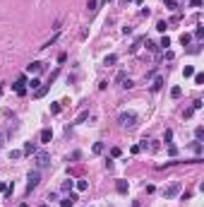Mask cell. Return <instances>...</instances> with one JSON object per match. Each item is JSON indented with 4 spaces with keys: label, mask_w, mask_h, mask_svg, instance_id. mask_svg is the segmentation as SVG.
<instances>
[{
    "label": "cell",
    "mask_w": 204,
    "mask_h": 207,
    "mask_svg": "<svg viewBox=\"0 0 204 207\" xmlns=\"http://www.w3.org/2000/svg\"><path fill=\"white\" fill-rule=\"evenodd\" d=\"M118 123H120L123 128H132V125L137 123V116H135V113H125V111H123V113L118 116Z\"/></svg>",
    "instance_id": "6da1fadb"
},
{
    "label": "cell",
    "mask_w": 204,
    "mask_h": 207,
    "mask_svg": "<svg viewBox=\"0 0 204 207\" xmlns=\"http://www.w3.org/2000/svg\"><path fill=\"white\" fill-rule=\"evenodd\" d=\"M180 190H183V183H180V181H175V183H170L168 188H163V198H166V200H170V198H175Z\"/></svg>",
    "instance_id": "7a4b0ae2"
},
{
    "label": "cell",
    "mask_w": 204,
    "mask_h": 207,
    "mask_svg": "<svg viewBox=\"0 0 204 207\" xmlns=\"http://www.w3.org/2000/svg\"><path fill=\"white\" fill-rule=\"evenodd\" d=\"M27 181H29V183H27V193H31L36 185H38V181H41V173H38V171H31Z\"/></svg>",
    "instance_id": "3957f363"
},
{
    "label": "cell",
    "mask_w": 204,
    "mask_h": 207,
    "mask_svg": "<svg viewBox=\"0 0 204 207\" xmlns=\"http://www.w3.org/2000/svg\"><path fill=\"white\" fill-rule=\"evenodd\" d=\"M48 164H51L48 152H36V166H38V169H43V166H48Z\"/></svg>",
    "instance_id": "277c9868"
},
{
    "label": "cell",
    "mask_w": 204,
    "mask_h": 207,
    "mask_svg": "<svg viewBox=\"0 0 204 207\" xmlns=\"http://www.w3.org/2000/svg\"><path fill=\"white\" fill-rule=\"evenodd\" d=\"M24 82H27V77H24V75H22V77H19V80H17V82H15V84H12V87H15V92H17V94H27V89H24Z\"/></svg>",
    "instance_id": "5b68a950"
},
{
    "label": "cell",
    "mask_w": 204,
    "mask_h": 207,
    "mask_svg": "<svg viewBox=\"0 0 204 207\" xmlns=\"http://www.w3.org/2000/svg\"><path fill=\"white\" fill-rule=\"evenodd\" d=\"M51 140H53V130H51V128H43V130H41V142L48 144Z\"/></svg>",
    "instance_id": "8992f818"
},
{
    "label": "cell",
    "mask_w": 204,
    "mask_h": 207,
    "mask_svg": "<svg viewBox=\"0 0 204 207\" xmlns=\"http://www.w3.org/2000/svg\"><path fill=\"white\" fill-rule=\"evenodd\" d=\"M74 202H77V195H74V193H70L67 198H65V200L60 202V207H72V205H74Z\"/></svg>",
    "instance_id": "52a82bcc"
},
{
    "label": "cell",
    "mask_w": 204,
    "mask_h": 207,
    "mask_svg": "<svg viewBox=\"0 0 204 207\" xmlns=\"http://www.w3.org/2000/svg\"><path fill=\"white\" fill-rule=\"evenodd\" d=\"M41 68H43V65H41L38 60H34V63H29V65H27V72L31 75V72H38V70H41Z\"/></svg>",
    "instance_id": "ba28073f"
},
{
    "label": "cell",
    "mask_w": 204,
    "mask_h": 207,
    "mask_svg": "<svg viewBox=\"0 0 204 207\" xmlns=\"http://www.w3.org/2000/svg\"><path fill=\"white\" fill-rule=\"evenodd\" d=\"M36 152V144L34 142H27V144H24V149H22V154H34Z\"/></svg>",
    "instance_id": "9c48e42d"
},
{
    "label": "cell",
    "mask_w": 204,
    "mask_h": 207,
    "mask_svg": "<svg viewBox=\"0 0 204 207\" xmlns=\"http://www.w3.org/2000/svg\"><path fill=\"white\" fill-rule=\"evenodd\" d=\"M161 87H163V77H156V80H154V84H151V92H159Z\"/></svg>",
    "instance_id": "30bf717a"
},
{
    "label": "cell",
    "mask_w": 204,
    "mask_h": 207,
    "mask_svg": "<svg viewBox=\"0 0 204 207\" xmlns=\"http://www.w3.org/2000/svg\"><path fill=\"white\" fill-rule=\"evenodd\" d=\"M87 118H89V111H82V113H79V116H77V120H74V123H72V125H79V123H84V120H87Z\"/></svg>",
    "instance_id": "8fae6325"
},
{
    "label": "cell",
    "mask_w": 204,
    "mask_h": 207,
    "mask_svg": "<svg viewBox=\"0 0 204 207\" xmlns=\"http://www.w3.org/2000/svg\"><path fill=\"white\" fill-rule=\"evenodd\" d=\"M118 63V56L113 53V56H106V60H103V65H115Z\"/></svg>",
    "instance_id": "7c38bea8"
},
{
    "label": "cell",
    "mask_w": 204,
    "mask_h": 207,
    "mask_svg": "<svg viewBox=\"0 0 204 207\" xmlns=\"http://www.w3.org/2000/svg\"><path fill=\"white\" fill-rule=\"evenodd\" d=\"M115 190H118V193H127V183H125V181H118V183H115Z\"/></svg>",
    "instance_id": "4fadbf2b"
},
{
    "label": "cell",
    "mask_w": 204,
    "mask_h": 207,
    "mask_svg": "<svg viewBox=\"0 0 204 207\" xmlns=\"http://www.w3.org/2000/svg\"><path fill=\"white\" fill-rule=\"evenodd\" d=\"M87 7H89L91 12H96V10H99V0H89V2H87Z\"/></svg>",
    "instance_id": "5bb4252c"
},
{
    "label": "cell",
    "mask_w": 204,
    "mask_h": 207,
    "mask_svg": "<svg viewBox=\"0 0 204 207\" xmlns=\"http://www.w3.org/2000/svg\"><path fill=\"white\" fill-rule=\"evenodd\" d=\"M46 92H48V84H46V87H38V89H36V92H34V97H36V99H38V97H43Z\"/></svg>",
    "instance_id": "9a60e30c"
},
{
    "label": "cell",
    "mask_w": 204,
    "mask_h": 207,
    "mask_svg": "<svg viewBox=\"0 0 204 207\" xmlns=\"http://www.w3.org/2000/svg\"><path fill=\"white\" fill-rule=\"evenodd\" d=\"M183 75H185V77H192V75H195V68H192V65H185Z\"/></svg>",
    "instance_id": "2e32d148"
},
{
    "label": "cell",
    "mask_w": 204,
    "mask_h": 207,
    "mask_svg": "<svg viewBox=\"0 0 204 207\" xmlns=\"http://www.w3.org/2000/svg\"><path fill=\"white\" fill-rule=\"evenodd\" d=\"M195 137H197V140L204 137V128H202V125H197V128H195Z\"/></svg>",
    "instance_id": "e0dca14e"
},
{
    "label": "cell",
    "mask_w": 204,
    "mask_h": 207,
    "mask_svg": "<svg viewBox=\"0 0 204 207\" xmlns=\"http://www.w3.org/2000/svg\"><path fill=\"white\" fill-rule=\"evenodd\" d=\"M180 94H183V89H180V87H173V89H170V97H173V99H178Z\"/></svg>",
    "instance_id": "ac0fdd59"
},
{
    "label": "cell",
    "mask_w": 204,
    "mask_h": 207,
    "mask_svg": "<svg viewBox=\"0 0 204 207\" xmlns=\"http://www.w3.org/2000/svg\"><path fill=\"white\" fill-rule=\"evenodd\" d=\"M74 185H77V190H87V188H89V183H87V181H77Z\"/></svg>",
    "instance_id": "d6986e66"
},
{
    "label": "cell",
    "mask_w": 204,
    "mask_h": 207,
    "mask_svg": "<svg viewBox=\"0 0 204 207\" xmlns=\"http://www.w3.org/2000/svg\"><path fill=\"white\" fill-rule=\"evenodd\" d=\"M58 36H60V34L51 36V39H48V41H46V43H43V46H41V48H48V46H51V43H55V41H58Z\"/></svg>",
    "instance_id": "ffe728a7"
},
{
    "label": "cell",
    "mask_w": 204,
    "mask_h": 207,
    "mask_svg": "<svg viewBox=\"0 0 204 207\" xmlns=\"http://www.w3.org/2000/svg\"><path fill=\"white\" fill-rule=\"evenodd\" d=\"M192 77H195V84H202V82H204V75H202V72H195Z\"/></svg>",
    "instance_id": "44dd1931"
},
{
    "label": "cell",
    "mask_w": 204,
    "mask_h": 207,
    "mask_svg": "<svg viewBox=\"0 0 204 207\" xmlns=\"http://www.w3.org/2000/svg\"><path fill=\"white\" fill-rule=\"evenodd\" d=\"M29 87H31V89H34V92H36V89H38V87H41V80H36V77H34V80H31V82H29Z\"/></svg>",
    "instance_id": "7402d4cb"
},
{
    "label": "cell",
    "mask_w": 204,
    "mask_h": 207,
    "mask_svg": "<svg viewBox=\"0 0 204 207\" xmlns=\"http://www.w3.org/2000/svg\"><path fill=\"white\" fill-rule=\"evenodd\" d=\"M190 39H192L190 34H183V36H180V43H183V46H187V43H190Z\"/></svg>",
    "instance_id": "603a6c76"
},
{
    "label": "cell",
    "mask_w": 204,
    "mask_h": 207,
    "mask_svg": "<svg viewBox=\"0 0 204 207\" xmlns=\"http://www.w3.org/2000/svg\"><path fill=\"white\" fill-rule=\"evenodd\" d=\"M72 188H74V181H65L63 183V190H72Z\"/></svg>",
    "instance_id": "cb8c5ba5"
},
{
    "label": "cell",
    "mask_w": 204,
    "mask_h": 207,
    "mask_svg": "<svg viewBox=\"0 0 204 207\" xmlns=\"http://www.w3.org/2000/svg\"><path fill=\"white\" fill-rule=\"evenodd\" d=\"M192 149H195V152H197V154H202V142H199V140H197V142H195V144H192Z\"/></svg>",
    "instance_id": "d4e9b609"
},
{
    "label": "cell",
    "mask_w": 204,
    "mask_h": 207,
    "mask_svg": "<svg viewBox=\"0 0 204 207\" xmlns=\"http://www.w3.org/2000/svg\"><path fill=\"white\" fill-rule=\"evenodd\" d=\"M94 152L101 154V152H103V142H96V144H94Z\"/></svg>",
    "instance_id": "484cf974"
},
{
    "label": "cell",
    "mask_w": 204,
    "mask_h": 207,
    "mask_svg": "<svg viewBox=\"0 0 204 207\" xmlns=\"http://www.w3.org/2000/svg\"><path fill=\"white\" fill-rule=\"evenodd\" d=\"M195 36H197V39H202V36H204V27H197V29H195Z\"/></svg>",
    "instance_id": "4316f807"
},
{
    "label": "cell",
    "mask_w": 204,
    "mask_h": 207,
    "mask_svg": "<svg viewBox=\"0 0 204 207\" xmlns=\"http://www.w3.org/2000/svg\"><path fill=\"white\" fill-rule=\"evenodd\" d=\"M19 157H22V152H19V149H15V152H10V159H19Z\"/></svg>",
    "instance_id": "83f0119b"
},
{
    "label": "cell",
    "mask_w": 204,
    "mask_h": 207,
    "mask_svg": "<svg viewBox=\"0 0 204 207\" xmlns=\"http://www.w3.org/2000/svg\"><path fill=\"white\" fill-rule=\"evenodd\" d=\"M161 46H163V48H168V46H170V39H168V36H163V39H161Z\"/></svg>",
    "instance_id": "f1b7e54d"
},
{
    "label": "cell",
    "mask_w": 204,
    "mask_h": 207,
    "mask_svg": "<svg viewBox=\"0 0 204 207\" xmlns=\"http://www.w3.org/2000/svg\"><path fill=\"white\" fill-rule=\"evenodd\" d=\"M166 27H168L166 22H159V24H156V29H159V32H166Z\"/></svg>",
    "instance_id": "f546056e"
},
{
    "label": "cell",
    "mask_w": 204,
    "mask_h": 207,
    "mask_svg": "<svg viewBox=\"0 0 204 207\" xmlns=\"http://www.w3.org/2000/svg\"><path fill=\"white\" fill-rule=\"evenodd\" d=\"M51 111L53 113H60V104H51Z\"/></svg>",
    "instance_id": "4dcf8cb0"
},
{
    "label": "cell",
    "mask_w": 204,
    "mask_h": 207,
    "mask_svg": "<svg viewBox=\"0 0 204 207\" xmlns=\"http://www.w3.org/2000/svg\"><path fill=\"white\" fill-rule=\"evenodd\" d=\"M163 140H166V142H170V140H173V130H166V135H163Z\"/></svg>",
    "instance_id": "1f68e13d"
},
{
    "label": "cell",
    "mask_w": 204,
    "mask_h": 207,
    "mask_svg": "<svg viewBox=\"0 0 204 207\" xmlns=\"http://www.w3.org/2000/svg\"><path fill=\"white\" fill-rule=\"evenodd\" d=\"M166 7L168 10H175V0H166Z\"/></svg>",
    "instance_id": "d6a6232c"
},
{
    "label": "cell",
    "mask_w": 204,
    "mask_h": 207,
    "mask_svg": "<svg viewBox=\"0 0 204 207\" xmlns=\"http://www.w3.org/2000/svg\"><path fill=\"white\" fill-rule=\"evenodd\" d=\"M190 5H192V7H199V5H202V0H190Z\"/></svg>",
    "instance_id": "836d02e7"
},
{
    "label": "cell",
    "mask_w": 204,
    "mask_h": 207,
    "mask_svg": "<svg viewBox=\"0 0 204 207\" xmlns=\"http://www.w3.org/2000/svg\"><path fill=\"white\" fill-rule=\"evenodd\" d=\"M41 207H48V205H41Z\"/></svg>",
    "instance_id": "e575fe53"
},
{
    "label": "cell",
    "mask_w": 204,
    "mask_h": 207,
    "mask_svg": "<svg viewBox=\"0 0 204 207\" xmlns=\"http://www.w3.org/2000/svg\"><path fill=\"white\" fill-rule=\"evenodd\" d=\"M0 144H2V140H0Z\"/></svg>",
    "instance_id": "d590c367"
}]
</instances>
